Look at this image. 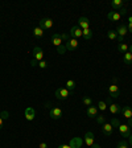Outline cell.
<instances>
[{
	"instance_id": "obj_1",
	"label": "cell",
	"mask_w": 132,
	"mask_h": 148,
	"mask_svg": "<svg viewBox=\"0 0 132 148\" xmlns=\"http://www.w3.org/2000/svg\"><path fill=\"white\" fill-rule=\"evenodd\" d=\"M115 32H116V34H118V41H119V42H123L126 34L128 33V31H127V25L126 24H119Z\"/></svg>"
},
{
	"instance_id": "obj_2",
	"label": "cell",
	"mask_w": 132,
	"mask_h": 148,
	"mask_svg": "<svg viewBox=\"0 0 132 148\" xmlns=\"http://www.w3.org/2000/svg\"><path fill=\"white\" fill-rule=\"evenodd\" d=\"M71 92L69 91L66 87H58V89L55 90V98L60 99V101H64V99H66L69 95H70Z\"/></svg>"
},
{
	"instance_id": "obj_3",
	"label": "cell",
	"mask_w": 132,
	"mask_h": 148,
	"mask_svg": "<svg viewBox=\"0 0 132 148\" xmlns=\"http://www.w3.org/2000/svg\"><path fill=\"white\" fill-rule=\"evenodd\" d=\"M38 27L42 29V31H46V29H50L53 27V20L49 17H42L40 20V25Z\"/></svg>"
},
{
	"instance_id": "obj_4",
	"label": "cell",
	"mask_w": 132,
	"mask_h": 148,
	"mask_svg": "<svg viewBox=\"0 0 132 148\" xmlns=\"http://www.w3.org/2000/svg\"><path fill=\"white\" fill-rule=\"evenodd\" d=\"M62 115H64V112H62V110H61L60 107H53V108H50L49 116L52 118L53 120H58V119H61Z\"/></svg>"
},
{
	"instance_id": "obj_5",
	"label": "cell",
	"mask_w": 132,
	"mask_h": 148,
	"mask_svg": "<svg viewBox=\"0 0 132 148\" xmlns=\"http://www.w3.org/2000/svg\"><path fill=\"white\" fill-rule=\"evenodd\" d=\"M69 34H70L71 38H75V40H78L79 37H82V29H81L78 25H74V27H71Z\"/></svg>"
},
{
	"instance_id": "obj_6",
	"label": "cell",
	"mask_w": 132,
	"mask_h": 148,
	"mask_svg": "<svg viewBox=\"0 0 132 148\" xmlns=\"http://www.w3.org/2000/svg\"><path fill=\"white\" fill-rule=\"evenodd\" d=\"M108 94H110L111 98H118V97L120 95L119 86H118V85H115V83L110 85V86H108Z\"/></svg>"
},
{
	"instance_id": "obj_7",
	"label": "cell",
	"mask_w": 132,
	"mask_h": 148,
	"mask_svg": "<svg viewBox=\"0 0 132 148\" xmlns=\"http://www.w3.org/2000/svg\"><path fill=\"white\" fill-rule=\"evenodd\" d=\"M78 45H79V42H78V40H75V38H71L68 41V42L65 44V46H66V50H70V52H74V50H77Z\"/></svg>"
},
{
	"instance_id": "obj_8",
	"label": "cell",
	"mask_w": 132,
	"mask_h": 148,
	"mask_svg": "<svg viewBox=\"0 0 132 148\" xmlns=\"http://www.w3.org/2000/svg\"><path fill=\"white\" fill-rule=\"evenodd\" d=\"M33 60H36L37 62H40L44 60V52L38 46H34V49H33Z\"/></svg>"
},
{
	"instance_id": "obj_9",
	"label": "cell",
	"mask_w": 132,
	"mask_h": 148,
	"mask_svg": "<svg viewBox=\"0 0 132 148\" xmlns=\"http://www.w3.org/2000/svg\"><path fill=\"white\" fill-rule=\"evenodd\" d=\"M118 128H119V132L122 134V136L129 138V135H131V127H129L128 124H120Z\"/></svg>"
},
{
	"instance_id": "obj_10",
	"label": "cell",
	"mask_w": 132,
	"mask_h": 148,
	"mask_svg": "<svg viewBox=\"0 0 132 148\" xmlns=\"http://www.w3.org/2000/svg\"><path fill=\"white\" fill-rule=\"evenodd\" d=\"M102 131H103V135L105 136H111L112 135V131H114V127L111 123H105L102 124Z\"/></svg>"
},
{
	"instance_id": "obj_11",
	"label": "cell",
	"mask_w": 132,
	"mask_h": 148,
	"mask_svg": "<svg viewBox=\"0 0 132 148\" xmlns=\"http://www.w3.org/2000/svg\"><path fill=\"white\" fill-rule=\"evenodd\" d=\"M34 116H36V111H34V108H32V107L25 108V119H27L28 122H32V120L34 119Z\"/></svg>"
},
{
	"instance_id": "obj_12",
	"label": "cell",
	"mask_w": 132,
	"mask_h": 148,
	"mask_svg": "<svg viewBox=\"0 0 132 148\" xmlns=\"http://www.w3.org/2000/svg\"><path fill=\"white\" fill-rule=\"evenodd\" d=\"M78 27H79L82 31L90 28V20L87 17H79V20H78Z\"/></svg>"
},
{
	"instance_id": "obj_13",
	"label": "cell",
	"mask_w": 132,
	"mask_h": 148,
	"mask_svg": "<svg viewBox=\"0 0 132 148\" xmlns=\"http://www.w3.org/2000/svg\"><path fill=\"white\" fill-rule=\"evenodd\" d=\"M52 44L55 46V48H58V46L64 45V44H62V40H61L60 33H53L52 34Z\"/></svg>"
},
{
	"instance_id": "obj_14",
	"label": "cell",
	"mask_w": 132,
	"mask_h": 148,
	"mask_svg": "<svg viewBox=\"0 0 132 148\" xmlns=\"http://www.w3.org/2000/svg\"><path fill=\"white\" fill-rule=\"evenodd\" d=\"M111 7H112V9L116 12V11H119V9H122L124 7V1L123 0H112V1H111Z\"/></svg>"
},
{
	"instance_id": "obj_15",
	"label": "cell",
	"mask_w": 132,
	"mask_h": 148,
	"mask_svg": "<svg viewBox=\"0 0 132 148\" xmlns=\"http://www.w3.org/2000/svg\"><path fill=\"white\" fill-rule=\"evenodd\" d=\"M122 114H123V116L126 118V119H132V108L129 107V106H124V107H122V111H120Z\"/></svg>"
},
{
	"instance_id": "obj_16",
	"label": "cell",
	"mask_w": 132,
	"mask_h": 148,
	"mask_svg": "<svg viewBox=\"0 0 132 148\" xmlns=\"http://www.w3.org/2000/svg\"><path fill=\"white\" fill-rule=\"evenodd\" d=\"M86 114L89 118H96V115H98V107H95V106H89Z\"/></svg>"
},
{
	"instance_id": "obj_17",
	"label": "cell",
	"mask_w": 132,
	"mask_h": 148,
	"mask_svg": "<svg viewBox=\"0 0 132 148\" xmlns=\"http://www.w3.org/2000/svg\"><path fill=\"white\" fill-rule=\"evenodd\" d=\"M85 143H86L87 147H92V144H94V135L91 132H86V135H85Z\"/></svg>"
},
{
	"instance_id": "obj_18",
	"label": "cell",
	"mask_w": 132,
	"mask_h": 148,
	"mask_svg": "<svg viewBox=\"0 0 132 148\" xmlns=\"http://www.w3.org/2000/svg\"><path fill=\"white\" fill-rule=\"evenodd\" d=\"M120 111H122V107H120L119 105H116V103H111V105H110V112L112 115L120 114Z\"/></svg>"
},
{
	"instance_id": "obj_19",
	"label": "cell",
	"mask_w": 132,
	"mask_h": 148,
	"mask_svg": "<svg viewBox=\"0 0 132 148\" xmlns=\"http://www.w3.org/2000/svg\"><path fill=\"white\" fill-rule=\"evenodd\" d=\"M120 17H122V16L119 15V12H115V11H111V12L107 15V18L111 20V21H119Z\"/></svg>"
},
{
	"instance_id": "obj_20",
	"label": "cell",
	"mask_w": 132,
	"mask_h": 148,
	"mask_svg": "<svg viewBox=\"0 0 132 148\" xmlns=\"http://www.w3.org/2000/svg\"><path fill=\"white\" fill-rule=\"evenodd\" d=\"M82 37L85 38V40H91V37H92V32L90 28H87V29H83L82 31Z\"/></svg>"
},
{
	"instance_id": "obj_21",
	"label": "cell",
	"mask_w": 132,
	"mask_h": 148,
	"mask_svg": "<svg viewBox=\"0 0 132 148\" xmlns=\"http://www.w3.org/2000/svg\"><path fill=\"white\" fill-rule=\"evenodd\" d=\"M75 86H77V83H75V81H74V79H69V81H66V89H68L70 92H73V91H74Z\"/></svg>"
},
{
	"instance_id": "obj_22",
	"label": "cell",
	"mask_w": 132,
	"mask_h": 148,
	"mask_svg": "<svg viewBox=\"0 0 132 148\" xmlns=\"http://www.w3.org/2000/svg\"><path fill=\"white\" fill-rule=\"evenodd\" d=\"M33 36L36 37V38H41V37L44 36V31L40 27H34L33 28Z\"/></svg>"
},
{
	"instance_id": "obj_23",
	"label": "cell",
	"mask_w": 132,
	"mask_h": 148,
	"mask_svg": "<svg viewBox=\"0 0 132 148\" xmlns=\"http://www.w3.org/2000/svg\"><path fill=\"white\" fill-rule=\"evenodd\" d=\"M123 62H124L126 65H131V64H132V53H129V52L124 53V56H123Z\"/></svg>"
},
{
	"instance_id": "obj_24",
	"label": "cell",
	"mask_w": 132,
	"mask_h": 148,
	"mask_svg": "<svg viewBox=\"0 0 132 148\" xmlns=\"http://www.w3.org/2000/svg\"><path fill=\"white\" fill-rule=\"evenodd\" d=\"M118 50H119L120 53H127L128 52V45L124 42H119V45H118Z\"/></svg>"
},
{
	"instance_id": "obj_25",
	"label": "cell",
	"mask_w": 132,
	"mask_h": 148,
	"mask_svg": "<svg viewBox=\"0 0 132 148\" xmlns=\"http://www.w3.org/2000/svg\"><path fill=\"white\" fill-rule=\"evenodd\" d=\"M107 37L110 38V40H112V41L118 40V34H116V32L112 31V29H110V31L107 32Z\"/></svg>"
},
{
	"instance_id": "obj_26",
	"label": "cell",
	"mask_w": 132,
	"mask_h": 148,
	"mask_svg": "<svg viewBox=\"0 0 132 148\" xmlns=\"http://www.w3.org/2000/svg\"><path fill=\"white\" fill-rule=\"evenodd\" d=\"M98 110H101V111H106V110H107V103H106L105 101L98 102Z\"/></svg>"
},
{
	"instance_id": "obj_27",
	"label": "cell",
	"mask_w": 132,
	"mask_h": 148,
	"mask_svg": "<svg viewBox=\"0 0 132 148\" xmlns=\"http://www.w3.org/2000/svg\"><path fill=\"white\" fill-rule=\"evenodd\" d=\"M82 102H83V105L85 106H91L92 105V99L90 98V97H83Z\"/></svg>"
},
{
	"instance_id": "obj_28",
	"label": "cell",
	"mask_w": 132,
	"mask_h": 148,
	"mask_svg": "<svg viewBox=\"0 0 132 148\" xmlns=\"http://www.w3.org/2000/svg\"><path fill=\"white\" fill-rule=\"evenodd\" d=\"M60 36H61L62 42H65V44H66L69 40H70V34H69V33H61Z\"/></svg>"
},
{
	"instance_id": "obj_29",
	"label": "cell",
	"mask_w": 132,
	"mask_h": 148,
	"mask_svg": "<svg viewBox=\"0 0 132 148\" xmlns=\"http://www.w3.org/2000/svg\"><path fill=\"white\" fill-rule=\"evenodd\" d=\"M96 122H98V124H105L106 123V116L105 115H96Z\"/></svg>"
},
{
	"instance_id": "obj_30",
	"label": "cell",
	"mask_w": 132,
	"mask_h": 148,
	"mask_svg": "<svg viewBox=\"0 0 132 148\" xmlns=\"http://www.w3.org/2000/svg\"><path fill=\"white\" fill-rule=\"evenodd\" d=\"M116 148H128V143H127L126 140H122V142L118 143Z\"/></svg>"
},
{
	"instance_id": "obj_31",
	"label": "cell",
	"mask_w": 132,
	"mask_h": 148,
	"mask_svg": "<svg viewBox=\"0 0 132 148\" xmlns=\"http://www.w3.org/2000/svg\"><path fill=\"white\" fill-rule=\"evenodd\" d=\"M38 68H40V69H46V68H48V62L44 61V60H42V61H40V62H38Z\"/></svg>"
},
{
	"instance_id": "obj_32",
	"label": "cell",
	"mask_w": 132,
	"mask_h": 148,
	"mask_svg": "<svg viewBox=\"0 0 132 148\" xmlns=\"http://www.w3.org/2000/svg\"><path fill=\"white\" fill-rule=\"evenodd\" d=\"M57 52H58L60 54H64V53L66 52V46H65V45H61V46H58V48H57Z\"/></svg>"
},
{
	"instance_id": "obj_33",
	"label": "cell",
	"mask_w": 132,
	"mask_h": 148,
	"mask_svg": "<svg viewBox=\"0 0 132 148\" xmlns=\"http://www.w3.org/2000/svg\"><path fill=\"white\" fill-rule=\"evenodd\" d=\"M111 124H112V127H119L120 126L119 120H118L116 118H112V120H111Z\"/></svg>"
},
{
	"instance_id": "obj_34",
	"label": "cell",
	"mask_w": 132,
	"mask_h": 148,
	"mask_svg": "<svg viewBox=\"0 0 132 148\" xmlns=\"http://www.w3.org/2000/svg\"><path fill=\"white\" fill-rule=\"evenodd\" d=\"M126 13H127V9L124 8V7H123L122 9H119V15H120V16H122V15H126Z\"/></svg>"
},
{
	"instance_id": "obj_35",
	"label": "cell",
	"mask_w": 132,
	"mask_h": 148,
	"mask_svg": "<svg viewBox=\"0 0 132 148\" xmlns=\"http://www.w3.org/2000/svg\"><path fill=\"white\" fill-rule=\"evenodd\" d=\"M127 31H128L129 33H132V23H128V24H127Z\"/></svg>"
},
{
	"instance_id": "obj_36",
	"label": "cell",
	"mask_w": 132,
	"mask_h": 148,
	"mask_svg": "<svg viewBox=\"0 0 132 148\" xmlns=\"http://www.w3.org/2000/svg\"><path fill=\"white\" fill-rule=\"evenodd\" d=\"M31 66H33V68H34V66H38V62H37L36 60H32V61H31Z\"/></svg>"
},
{
	"instance_id": "obj_37",
	"label": "cell",
	"mask_w": 132,
	"mask_h": 148,
	"mask_svg": "<svg viewBox=\"0 0 132 148\" xmlns=\"http://www.w3.org/2000/svg\"><path fill=\"white\" fill-rule=\"evenodd\" d=\"M38 148H48V144H46V143H40Z\"/></svg>"
},
{
	"instance_id": "obj_38",
	"label": "cell",
	"mask_w": 132,
	"mask_h": 148,
	"mask_svg": "<svg viewBox=\"0 0 132 148\" xmlns=\"http://www.w3.org/2000/svg\"><path fill=\"white\" fill-rule=\"evenodd\" d=\"M3 118H1V116H0V130H1V128H3Z\"/></svg>"
},
{
	"instance_id": "obj_39",
	"label": "cell",
	"mask_w": 132,
	"mask_h": 148,
	"mask_svg": "<svg viewBox=\"0 0 132 148\" xmlns=\"http://www.w3.org/2000/svg\"><path fill=\"white\" fill-rule=\"evenodd\" d=\"M91 148H101V145L99 144H95V143H94V144H92V147Z\"/></svg>"
},
{
	"instance_id": "obj_40",
	"label": "cell",
	"mask_w": 132,
	"mask_h": 148,
	"mask_svg": "<svg viewBox=\"0 0 132 148\" xmlns=\"http://www.w3.org/2000/svg\"><path fill=\"white\" fill-rule=\"evenodd\" d=\"M58 148H71V147H70V145H60Z\"/></svg>"
},
{
	"instance_id": "obj_41",
	"label": "cell",
	"mask_w": 132,
	"mask_h": 148,
	"mask_svg": "<svg viewBox=\"0 0 132 148\" xmlns=\"http://www.w3.org/2000/svg\"><path fill=\"white\" fill-rule=\"evenodd\" d=\"M128 139H129V144L132 145V134H131V135H129V138H128Z\"/></svg>"
},
{
	"instance_id": "obj_42",
	"label": "cell",
	"mask_w": 132,
	"mask_h": 148,
	"mask_svg": "<svg viewBox=\"0 0 132 148\" xmlns=\"http://www.w3.org/2000/svg\"><path fill=\"white\" fill-rule=\"evenodd\" d=\"M128 126H129V127H132V119H129V120H128Z\"/></svg>"
},
{
	"instance_id": "obj_43",
	"label": "cell",
	"mask_w": 132,
	"mask_h": 148,
	"mask_svg": "<svg viewBox=\"0 0 132 148\" xmlns=\"http://www.w3.org/2000/svg\"><path fill=\"white\" fill-rule=\"evenodd\" d=\"M128 52H129V53H132V45H131V46H128Z\"/></svg>"
},
{
	"instance_id": "obj_44",
	"label": "cell",
	"mask_w": 132,
	"mask_h": 148,
	"mask_svg": "<svg viewBox=\"0 0 132 148\" xmlns=\"http://www.w3.org/2000/svg\"><path fill=\"white\" fill-rule=\"evenodd\" d=\"M128 23H132V16H129L128 17Z\"/></svg>"
},
{
	"instance_id": "obj_45",
	"label": "cell",
	"mask_w": 132,
	"mask_h": 148,
	"mask_svg": "<svg viewBox=\"0 0 132 148\" xmlns=\"http://www.w3.org/2000/svg\"><path fill=\"white\" fill-rule=\"evenodd\" d=\"M0 114H1V111H0Z\"/></svg>"
}]
</instances>
